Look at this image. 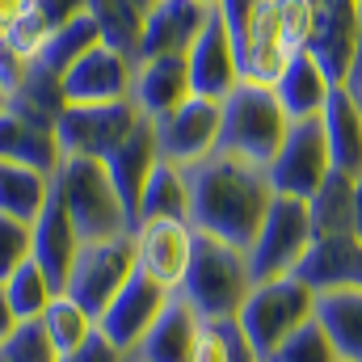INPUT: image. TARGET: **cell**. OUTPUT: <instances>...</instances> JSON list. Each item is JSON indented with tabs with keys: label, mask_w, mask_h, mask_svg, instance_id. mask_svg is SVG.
<instances>
[{
	"label": "cell",
	"mask_w": 362,
	"mask_h": 362,
	"mask_svg": "<svg viewBox=\"0 0 362 362\" xmlns=\"http://www.w3.org/2000/svg\"><path fill=\"white\" fill-rule=\"evenodd\" d=\"M308 211H312V240L354 232V181L329 173V181L308 198Z\"/></svg>",
	"instance_id": "obj_28"
},
{
	"label": "cell",
	"mask_w": 362,
	"mask_h": 362,
	"mask_svg": "<svg viewBox=\"0 0 362 362\" xmlns=\"http://www.w3.org/2000/svg\"><path fill=\"white\" fill-rule=\"evenodd\" d=\"M358 101H362V97H358Z\"/></svg>",
	"instance_id": "obj_48"
},
{
	"label": "cell",
	"mask_w": 362,
	"mask_h": 362,
	"mask_svg": "<svg viewBox=\"0 0 362 362\" xmlns=\"http://www.w3.org/2000/svg\"><path fill=\"white\" fill-rule=\"evenodd\" d=\"M55 295H59L55 282L38 270V262H25L21 270L4 282V299H8V308H13L17 320H42V312L51 308Z\"/></svg>",
	"instance_id": "obj_33"
},
{
	"label": "cell",
	"mask_w": 362,
	"mask_h": 362,
	"mask_svg": "<svg viewBox=\"0 0 362 362\" xmlns=\"http://www.w3.org/2000/svg\"><path fill=\"white\" fill-rule=\"evenodd\" d=\"M131 236H135V266L148 278H156L160 286L177 291L189 270L198 232L185 219H144Z\"/></svg>",
	"instance_id": "obj_14"
},
{
	"label": "cell",
	"mask_w": 362,
	"mask_h": 362,
	"mask_svg": "<svg viewBox=\"0 0 362 362\" xmlns=\"http://www.w3.org/2000/svg\"><path fill=\"white\" fill-rule=\"evenodd\" d=\"M266 362H341V358H337L329 333H325V329L316 325V316H312V320H308L295 337H286Z\"/></svg>",
	"instance_id": "obj_34"
},
{
	"label": "cell",
	"mask_w": 362,
	"mask_h": 362,
	"mask_svg": "<svg viewBox=\"0 0 362 362\" xmlns=\"http://www.w3.org/2000/svg\"><path fill=\"white\" fill-rule=\"evenodd\" d=\"M177 291H169V286H160L156 278H148V274L135 266V274L127 278V286L110 299V308L97 316V333L105 337V341H114L122 354H131L139 341H144V333L156 325V316L169 308V299H173Z\"/></svg>",
	"instance_id": "obj_11"
},
{
	"label": "cell",
	"mask_w": 362,
	"mask_h": 362,
	"mask_svg": "<svg viewBox=\"0 0 362 362\" xmlns=\"http://www.w3.org/2000/svg\"><path fill=\"white\" fill-rule=\"evenodd\" d=\"M185 64H189L194 97L223 101L228 93L240 85V59H236V47H232V38H228V25H223L219 8L211 13V21H206L202 34L194 38V47L185 51Z\"/></svg>",
	"instance_id": "obj_16"
},
{
	"label": "cell",
	"mask_w": 362,
	"mask_h": 362,
	"mask_svg": "<svg viewBox=\"0 0 362 362\" xmlns=\"http://www.w3.org/2000/svg\"><path fill=\"white\" fill-rule=\"evenodd\" d=\"M59 362H131V358H127V354H122L114 341H105L101 333H93V337L85 341V346H81V350L64 354Z\"/></svg>",
	"instance_id": "obj_39"
},
{
	"label": "cell",
	"mask_w": 362,
	"mask_h": 362,
	"mask_svg": "<svg viewBox=\"0 0 362 362\" xmlns=\"http://www.w3.org/2000/svg\"><path fill=\"white\" fill-rule=\"evenodd\" d=\"M42 329H47V337H51L55 354L64 358V354L81 350L93 333H97V316H89V312H85L76 299H68V295H55V299H51V308L42 312Z\"/></svg>",
	"instance_id": "obj_31"
},
{
	"label": "cell",
	"mask_w": 362,
	"mask_h": 362,
	"mask_svg": "<svg viewBox=\"0 0 362 362\" xmlns=\"http://www.w3.org/2000/svg\"><path fill=\"white\" fill-rule=\"evenodd\" d=\"M51 194L64 202V211H68L72 228L81 232V240H110V236L131 232V215H127L118 189L110 185L101 160L64 156L59 169L51 173Z\"/></svg>",
	"instance_id": "obj_3"
},
{
	"label": "cell",
	"mask_w": 362,
	"mask_h": 362,
	"mask_svg": "<svg viewBox=\"0 0 362 362\" xmlns=\"http://www.w3.org/2000/svg\"><path fill=\"white\" fill-rule=\"evenodd\" d=\"M308 249H312V211H308V202L274 194L253 245L245 249L253 286L274 282V278H291L299 270V262L308 257Z\"/></svg>",
	"instance_id": "obj_7"
},
{
	"label": "cell",
	"mask_w": 362,
	"mask_h": 362,
	"mask_svg": "<svg viewBox=\"0 0 362 362\" xmlns=\"http://www.w3.org/2000/svg\"><path fill=\"white\" fill-rule=\"evenodd\" d=\"M325 139H329V156H333V173L358 181L362 177V101L350 89H333L325 114H320Z\"/></svg>",
	"instance_id": "obj_23"
},
{
	"label": "cell",
	"mask_w": 362,
	"mask_h": 362,
	"mask_svg": "<svg viewBox=\"0 0 362 362\" xmlns=\"http://www.w3.org/2000/svg\"><path fill=\"white\" fill-rule=\"evenodd\" d=\"M333 173V156H329V139H325V127L320 118H308V122H291L278 156L270 160L266 177H270L274 194L282 198H312Z\"/></svg>",
	"instance_id": "obj_10"
},
{
	"label": "cell",
	"mask_w": 362,
	"mask_h": 362,
	"mask_svg": "<svg viewBox=\"0 0 362 362\" xmlns=\"http://www.w3.org/2000/svg\"><path fill=\"white\" fill-rule=\"evenodd\" d=\"M47 198H51V177L47 173L0 160V215H8L17 223H34L42 215Z\"/></svg>",
	"instance_id": "obj_26"
},
{
	"label": "cell",
	"mask_w": 362,
	"mask_h": 362,
	"mask_svg": "<svg viewBox=\"0 0 362 362\" xmlns=\"http://www.w3.org/2000/svg\"><path fill=\"white\" fill-rule=\"evenodd\" d=\"M219 105H223V118H219V152L240 156V160H249L257 169H270V160L278 156V148H282V139L291 131V118L278 105L274 89L270 85L240 81Z\"/></svg>",
	"instance_id": "obj_2"
},
{
	"label": "cell",
	"mask_w": 362,
	"mask_h": 362,
	"mask_svg": "<svg viewBox=\"0 0 362 362\" xmlns=\"http://www.w3.org/2000/svg\"><path fill=\"white\" fill-rule=\"evenodd\" d=\"M30 262V223L0 215V286Z\"/></svg>",
	"instance_id": "obj_37"
},
{
	"label": "cell",
	"mask_w": 362,
	"mask_h": 362,
	"mask_svg": "<svg viewBox=\"0 0 362 362\" xmlns=\"http://www.w3.org/2000/svg\"><path fill=\"white\" fill-rule=\"evenodd\" d=\"M76 249H81V232L72 228L64 202L51 194L42 215L30 223V262H38V270L55 282V291H64L68 270L76 262Z\"/></svg>",
	"instance_id": "obj_20"
},
{
	"label": "cell",
	"mask_w": 362,
	"mask_h": 362,
	"mask_svg": "<svg viewBox=\"0 0 362 362\" xmlns=\"http://www.w3.org/2000/svg\"><path fill=\"white\" fill-rule=\"evenodd\" d=\"M89 17L97 25L101 47L139 59V34H144V13L131 0H89Z\"/></svg>",
	"instance_id": "obj_29"
},
{
	"label": "cell",
	"mask_w": 362,
	"mask_h": 362,
	"mask_svg": "<svg viewBox=\"0 0 362 362\" xmlns=\"http://www.w3.org/2000/svg\"><path fill=\"white\" fill-rule=\"evenodd\" d=\"M211 4L202 0H156L144 17V34H139V59H156V55H185L194 47V38L202 34V25L211 21ZM135 59V64H139Z\"/></svg>",
	"instance_id": "obj_17"
},
{
	"label": "cell",
	"mask_w": 362,
	"mask_h": 362,
	"mask_svg": "<svg viewBox=\"0 0 362 362\" xmlns=\"http://www.w3.org/2000/svg\"><path fill=\"white\" fill-rule=\"evenodd\" d=\"M346 89L362 97V0H358V51H354V72H350V85Z\"/></svg>",
	"instance_id": "obj_40"
},
{
	"label": "cell",
	"mask_w": 362,
	"mask_h": 362,
	"mask_svg": "<svg viewBox=\"0 0 362 362\" xmlns=\"http://www.w3.org/2000/svg\"><path fill=\"white\" fill-rule=\"evenodd\" d=\"M105 165V177L110 185L118 189V198H122V206H127V215H131V228H135V211H139V194H144V185L148 177L156 173V165H160V144H156V127L139 114V122H135V131L101 160Z\"/></svg>",
	"instance_id": "obj_18"
},
{
	"label": "cell",
	"mask_w": 362,
	"mask_h": 362,
	"mask_svg": "<svg viewBox=\"0 0 362 362\" xmlns=\"http://www.w3.org/2000/svg\"><path fill=\"white\" fill-rule=\"evenodd\" d=\"M0 358L4 362H59V354H55L42 320H21L8 333V341L0 346Z\"/></svg>",
	"instance_id": "obj_35"
},
{
	"label": "cell",
	"mask_w": 362,
	"mask_h": 362,
	"mask_svg": "<svg viewBox=\"0 0 362 362\" xmlns=\"http://www.w3.org/2000/svg\"><path fill=\"white\" fill-rule=\"evenodd\" d=\"M219 118H223L219 101L189 97L169 118L152 122L156 127V144H160V160H169L177 169H189V165L206 160L211 152H219Z\"/></svg>",
	"instance_id": "obj_12"
},
{
	"label": "cell",
	"mask_w": 362,
	"mask_h": 362,
	"mask_svg": "<svg viewBox=\"0 0 362 362\" xmlns=\"http://www.w3.org/2000/svg\"><path fill=\"white\" fill-rule=\"evenodd\" d=\"M135 85V59L110 51V47H93L85 51L68 72H64V101L68 105H110V101H131Z\"/></svg>",
	"instance_id": "obj_15"
},
{
	"label": "cell",
	"mask_w": 362,
	"mask_h": 362,
	"mask_svg": "<svg viewBox=\"0 0 362 362\" xmlns=\"http://www.w3.org/2000/svg\"><path fill=\"white\" fill-rule=\"evenodd\" d=\"M144 219H185L189 223V185H185V169L160 160L156 173L148 177L144 194H139V211H135V228ZM131 228V232H135Z\"/></svg>",
	"instance_id": "obj_27"
},
{
	"label": "cell",
	"mask_w": 362,
	"mask_h": 362,
	"mask_svg": "<svg viewBox=\"0 0 362 362\" xmlns=\"http://www.w3.org/2000/svg\"><path fill=\"white\" fill-rule=\"evenodd\" d=\"M131 4H135V8H139V13H144V17H148V8H152V4H156V0H131Z\"/></svg>",
	"instance_id": "obj_44"
},
{
	"label": "cell",
	"mask_w": 362,
	"mask_h": 362,
	"mask_svg": "<svg viewBox=\"0 0 362 362\" xmlns=\"http://www.w3.org/2000/svg\"><path fill=\"white\" fill-rule=\"evenodd\" d=\"M316 325L329 333L341 362H362V291L337 286L316 295Z\"/></svg>",
	"instance_id": "obj_25"
},
{
	"label": "cell",
	"mask_w": 362,
	"mask_h": 362,
	"mask_svg": "<svg viewBox=\"0 0 362 362\" xmlns=\"http://www.w3.org/2000/svg\"><path fill=\"white\" fill-rule=\"evenodd\" d=\"M0 362H4V358H0Z\"/></svg>",
	"instance_id": "obj_47"
},
{
	"label": "cell",
	"mask_w": 362,
	"mask_h": 362,
	"mask_svg": "<svg viewBox=\"0 0 362 362\" xmlns=\"http://www.w3.org/2000/svg\"><path fill=\"white\" fill-rule=\"evenodd\" d=\"M17 325H21V320L13 316V308H8V299H4V286H0V346L8 341V333H13Z\"/></svg>",
	"instance_id": "obj_41"
},
{
	"label": "cell",
	"mask_w": 362,
	"mask_h": 362,
	"mask_svg": "<svg viewBox=\"0 0 362 362\" xmlns=\"http://www.w3.org/2000/svg\"><path fill=\"white\" fill-rule=\"evenodd\" d=\"M202 4H211V8H215V4H219V0H202Z\"/></svg>",
	"instance_id": "obj_46"
},
{
	"label": "cell",
	"mask_w": 362,
	"mask_h": 362,
	"mask_svg": "<svg viewBox=\"0 0 362 362\" xmlns=\"http://www.w3.org/2000/svg\"><path fill=\"white\" fill-rule=\"evenodd\" d=\"M333 89H337V85L329 81V72L303 51V55H295V59L286 64V72L278 76L274 97H278V105L286 110L291 122H308V118H320V114H325Z\"/></svg>",
	"instance_id": "obj_24"
},
{
	"label": "cell",
	"mask_w": 362,
	"mask_h": 362,
	"mask_svg": "<svg viewBox=\"0 0 362 362\" xmlns=\"http://www.w3.org/2000/svg\"><path fill=\"white\" fill-rule=\"evenodd\" d=\"M249 291H253V278H249L245 253L223 240L198 236L189 270L177 286V295L194 308V316L198 320H232L240 312V303L249 299Z\"/></svg>",
	"instance_id": "obj_4"
},
{
	"label": "cell",
	"mask_w": 362,
	"mask_h": 362,
	"mask_svg": "<svg viewBox=\"0 0 362 362\" xmlns=\"http://www.w3.org/2000/svg\"><path fill=\"white\" fill-rule=\"evenodd\" d=\"M354 51H358V0H316L312 34H308V55L341 89L350 85Z\"/></svg>",
	"instance_id": "obj_13"
},
{
	"label": "cell",
	"mask_w": 362,
	"mask_h": 362,
	"mask_svg": "<svg viewBox=\"0 0 362 362\" xmlns=\"http://www.w3.org/2000/svg\"><path fill=\"white\" fill-rule=\"evenodd\" d=\"M101 38H97V25H93V17L85 13V17H76V21H68V25H59L47 42H42V51L30 59V64H38V68H47L51 76H59L64 81V72L85 55V51H93Z\"/></svg>",
	"instance_id": "obj_30"
},
{
	"label": "cell",
	"mask_w": 362,
	"mask_h": 362,
	"mask_svg": "<svg viewBox=\"0 0 362 362\" xmlns=\"http://www.w3.org/2000/svg\"><path fill=\"white\" fill-rule=\"evenodd\" d=\"M185 185H189V228L245 253L274 202L266 169L228 152H211L206 160L185 169Z\"/></svg>",
	"instance_id": "obj_1"
},
{
	"label": "cell",
	"mask_w": 362,
	"mask_h": 362,
	"mask_svg": "<svg viewBox=\"0 0 362 362\" xmlns=\"http://www.w3.org/2000/svg\"><path fill=\"white\" fill-rule=\"evenodd\" d=\"M139 122V110L131 101H110V105H64L55 118V144L59 156H85L105 160Z\"/></svg>",
	"instance_id": "obj_9"
},
{
	"label": "cell",
	"mask_w": 362,
	"mask_h": 362,
	"mask_svg": "<svg viewBox=\"0 0 362 362\" xmlns=\"http://www.w3.org/2000/svg\"><path fill=\"white\" fill-rule=\"evenodd\" d=\"M316 316V291L308 282L291 278H274V282H257L249 291V299L236 312V325L245 329L249 346L257 350V358L266 362L286 341L295 337L308 320Z\"/></svg>",
	"instance_id": "obj_6"
},
{
	"label": "cell",
	"mask_w": 362,
	"mask_h": 362,
	"mask_svg": "<svg viewBox=\"0 0 362 362\" xmlns=\"http://www.w3.org/2000/svg\"><path fill=\"white\" fill-rule=\"evenodd\" d=\"M312 0H266L249 42L240 51V81L253 85H278V76L286 72V64L295 55L308 51V34H312Z\"/></svg>",
	"instance_id": "obj_5"
},
{
	"label": "cell",
	"mask_w": 362,
	"mask_h": 362,
	"mask_svg": "<svg viewBox=\"0 0 362 362\" xmlns=\"http://www.w3.org/2000/svg\"><path fill=\"white\" fill-rule=\"evenodd\" d=\"M135 274V236H110V240H81L76 262L68 270V282L59 295L76 299L89 316H101L110 299L127 286Z\"/></svg>",
	"instance_id": "obj_8"
},
{
	"label": "cell",
	"mask_w": 362,
	"mask_h": 362,
	"mask_svg": "<svg viewBox=\"0 0 362 362\" xmlns=\"http://www.w3.org/2000/svg\"><path fill=\"white\" fill-rule=\"evenodd\" d=\"M4 101H8V93H4V89H0V110H4Z\"/></svg>",
	"instance_id": "obj_45"
},
{
	"label": "cell",
	"mask_w": 362,
	"mask_h": 362,
	"mask_svg": "<svg viewBox=\"0 0 362 362\" xmlns=\"http://www.w3.org/2000/svg\"><path fill=\"white\" fill-rule=\"evenodd\" d=\"M189 362H262L257 350L249 346L245 329L232 320H202L198 325V341H194V358Z\"/></svg>",
	"instance_id": "obj_32"
},
{
	"label": "cell",
	"mask_w": 362,
	"mask_h": 362,
	"mask_svg": "<svg viewBox=\"0 0 362 362\" xmlns=\"http://www.w3.org/2000/svg\"><path fill=\"white\" fill-rule=\"evenodd\" d=\"M51 34H55V30H51V25L42 21V13H38L30 0H25V8H21V13L13 17V25L4 30V42L13 47V55H21V59L30 64V59L42 51V42H47Z\"/></svg>",
	"instance_id": "obj_36"
},
{
	"label": "cell",
	"mask_w": 362,
	"mask_h": 362,
	"mask_svg": "<svg viewBox=\"0 0 362 362\" xmlns=\"http://www.w3.org/2000/svg\"><path fill=\"white\" fill-rule=\"evenodd\" d=\"M0 160L25 165V169H38V173L51 177L64 160L59 144H55V127L42 122V118L21 114L4 101V110H0Z\"/></svg>",
	"instance_id": "obj_21"
},
{
	"label": "cell",
	"mask_w": 362,
	"mask_h": 362,
	"mask_svg": "<svg viewBox=\"0 0 362 362\" xmlns=\"http://www.w3.org/2000/svg\"><path fill=\"white\" fill-rule=\"evenodd\" d=\"M354 236L362 240V177L354 181Z\"/></svg>",
	"instance_id": "obj_43"
},
{
	"label": "cell",
	"mask_w": 362,
	"mask_h": 362,
	"mask_svg": "<svg viewBox=\"0 0 362 362\" xmlns=\"http://www.w3.org/2000/svg\"><path fill=\"white\" fill-rule=\"evenodd\" d=\"M30 4L42 13V21L51 30H59V25H68V21H76V17L89 13V0H30Z\"/></svg>",
	"instance_id": "obj_38"
},
{
	"label": "cell",
	"mask_w": 362,
	"mask_h": 362,
	"mask_svg": "<svg viewBox=\"0 0 362 362\" xmlns=\"http://www.w3.org/2000/svg\"><path fill=\"white\" fill-rule=\"evenodd\" d=\"M25 8V0H0V38H4V30L13 25V17Z\"/></svg>",
	"instance_id": "obj_42"
},
{
	"label": "cell",
	"mask_w": 362,
	"mask_h": 362,
	"mask_svg": "<svg viewBox=\"0 0 362 362\" xmlns=\"http://www.w3.org/2000/svg\"><path fill=\"white\" fill-rule=\"evenodd\" d=\"M198 316H194V308L173 295L169 299V308L156 316V325L144 333V341L127 354L131 362H189L194 358V341H198Z\"/></svg>",
	"instance_id": "obj_22"
},
{
	"label": "cell",
	"mask_w": 362,
	"mask_h": 362,
	"mask_svg": "<svg viewBox=\"0 0 362 362\" xmlns=\"http://www.w3.org/2000/svg\"><path fill=\"white\" fill-rule=\"evenodd\" d=\"M194 97L189 85V64L185 55H156V59H139L135 64V85H131V105L148 118L160 122L173 110H181Z\"/></svg>",
	"instance_id": "obj_19"
}]
</instances>
